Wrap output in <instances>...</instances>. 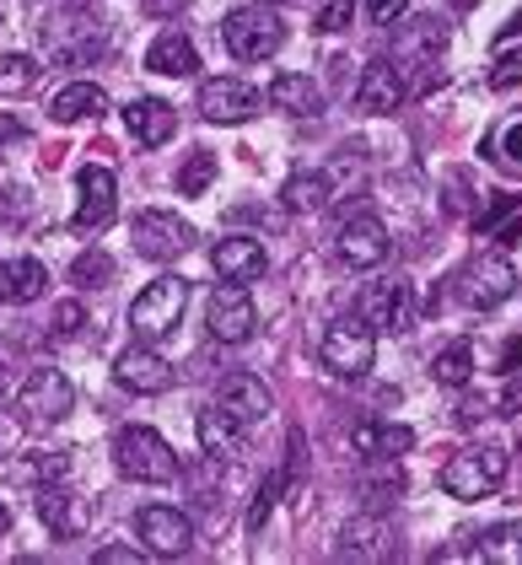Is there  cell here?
<instances>
[{
    "label": "cell",
    "instance_id": "6da1fadb",
    "mask_svg": "<svg viewBox=\"0 0 522 565\" xmlns=\"http://www.w3.org/2000/svg\"><path fill=\"white\" fill-rule=\"evenodd\" d=\"M114 463H119V475L140 479V484H173L178 479V452L151 426H125L114 436Z\"/></svg>",
    "mask_w": 522,
    "mask_h": 565
},
{
    "label": "cell",
    "instance_id": "7a4b0ae2",
    "mask_svg": "<svg viewBox=\"0 0 522 565\" xmlns=\"http://www.w3.org/2000/svg\"><path fill=\"white\" fill-rule=\"evenodd\" d=\"M436 479H441V490L452 501H490L501 490V479H507V452L501 447H464V452H452L441 463Z\"/></svg>",
    "mask_w": 522,
    "mask_h": 565
},
{
    "label": "cell",
    "instance_id": "3957f363",
    "mask_svg": "<svg viewBox=\"0 0 522 565\" xmlns=\"http://www.w3.org/2000/svg\"><path fill=\"white\" fill-rule=\"evenodd\" d=\"M183 302H189V280H178V275H162V280H151L140 297L130 302V329L135 340H146V345H162L168 334H178V318H183Z\"/></svg>",
    "mask_w": 522,
    "mask_h": 565
},
{
    "label": "cell",
    "instance_id": "277c9868",
    "mask_svg": "<svg viewBox=\"0 0 522 565\" xmlns=\"http://www.w3.org/2000/svg\"><path fill=\"white\" fill-rule=\"evenodd\" d=\"M372 355H377V329H372L361 312L329 323V334H323V345H318V361H323L334 377H366V372H372Z\"/></svg>",
    "mask_w": 522,
    "mask_h": 565
},
{
    "label": "cell",
    "instance_id": "5b68a950",
    "mask_svg": "<svg viewBox=\"0 0 522 565\" xmlns=\"http://www.w3.org/2000/svg\"><path fill=\"white\" fill-rule=\"evenodd\" d=\"M221 39L237 60H269L275 49L286 44V28L269 6H243V11H226L221 17Z\"/></svg>",
    "mask_w": 522,
    "mask_h": 565
},
{
    "label": "cell",
    "instance_id": "8992f818",
    "mask_svg": "<svg viewBox=\"0 0 522 565\" xmlns=\"http://www.w3.org/2000/svg\"><path fill=\"white\" fill-rule=\"evenodd\" d=\"M33 507H39V522L49 527V539H60V544L82 539V533L92 527V501L87 495H76V490H65L60 479L33 490Z\"/></svg>",
    "mask_w": 522,
    "mask_h": 565
},
{
    "label": "cell",
    "instance_id": "52a82bcc",
    "mask_svg": "<svg viewBox=\"0 0 522 565\" xmlns=\"http://www.w3.org/2000/svg\"><path fill=\"white\" fill-rule=\"evenodd\" d=\"M135 533H140V544L157 561H178V555L194 550V522L183 518L178 507H140L135 512Z\"/></svg>",
    "mask_w": 522,
    "mask_h": 565
},
{
    "label": "cell",
    "instance_id": "ba28073f",
    "mask_svg": "<svg viewBox=\"0 0 522 565\" xmlns=\"http://www.w3.org/2000/svg\"><path fill=\"white\" fill-rule=\"evenodd\" d=\"M334 254L350 264V269H372V264L388 259V221L377 211H355V216L340 226L334 237Z\"/></svg>",
    "mask_w": 522,
    "mask_h": 565
},
{
    "label": "cell",
    "instance_id": "9c48e42d",
    "mask_svg": "<svg viewBox=\"0 0 522 565\" xmlns=\"http://www.w3.org/2000/svg\"><path fill=\"white\" fill-rule=\"evenodd\" d=\"M205 323H211V334H216L221 345H243V340H254L259 312H254V297L243 291V280H226V286H216Z\"/></svg>",
    "mask_w": 522,
    "mask_h": 565
},
{
    "label": "cell",
    "instance_id": "30bf717a",
    "mask_svg": "<svg viewBox=\"0 0 522 565\" xmlns=\"http://www.w3.org/2000/svg\"><path fill=\"white\" fill-rule=\"evenodd\" d=\"M17 409L33 420V426H49V420H65L71 415V377L54 372V366H39L22 393H17Z\"/></svg>",
    "mask_w": 522,
    "mask_h": 565
},
{
    "label": "cell",
    "instance_id": "8fae6325",
    "mask_svg": "<svg viewBox=\"0 0 522 565\" xmlns=\"http://www.w3.org/2000/svg\"><path fill=\"white\" fill-rule=\"evenodd\" d=\"M512 291H518V269L507 254H479L464 269V302L469 307H501Z\"/></svg>",
    "mask_w": 522,
    "mask_h": 565
},
{
    "label": "cell",
    "instance_id": "7c38bea8",
    "mask_svg": "<svg viewBox=\"0 0 522 565\" xmlns=\"http://www.w3.org/2000/svg\"><path fill=\"white\" fill-rule=\"evenodd\" d=\"M130 232H135V254H140V259H157V264L178 259V254L189 248V237H194V232L178 216H168V211H140Z\"/></svg>",
    "mask_w": 522,
    "mask_h": 565
},
{
    "label": "cell",
    "instance_id": "4fadbf2b",
    "mask_svg": "<svg viewBox=\"0 0 522 565\" xmlns=\"http://www.w3.org/2000/svg\"><path fill=\"white\" fill-rule=\"evenodd\" d=\"M259 108H264L259 92L232 82V76H216V82L200 87V114H205L211 125H243V119H254Z\"/></svg>",
    "mask_w": 522,
    "mask_h": 565
},
{
    "label": "cell",
    "instance_id": "5bb4252c",
    "mask_svg": "<svg viewBox=\"0 0 522 565\" xmlns=\"http://www.w3.org/2000/svg\"><path fill=\"white\" fill-rule=\"evenodd\" d=\"M377 334H404L409 329V286L404 280H372L361 291V307H355Z\"/></svg>",
    "mask_w": 522,
    "mask_h": 565
},
{
    "label": "cell",
    "instance_id": "9a60e30c",
    "mask_svg": "<svg viewBox=\"0 0 522 565\" xmlns=\"http://www.w3.org/2000/svg\"><path fill=\"white\" fill-rule=\"evenodd\" d=\"M119 211V183L108 168H82V205H76V216L71 226L76 232H103L108 221Z\"/></svg>",
    "mask_w": 522,
    "mask_h": 565
},
{
    "label": "cell",
    "instance_id": "2e32d148",
    "mask_svg": "<svg viewBox=\"0 0 522 565\" xmlns=\"http://www.w3.org/2000/svg\"><path fill=\"white\" fill-rule=\"evenodd\" d=\"M114 377L125 383L130 393H168L178 383V372H173V361H162L157 350L146 345H130L125 355H119V366H114Z\"/></svg>",
    "mask_w": 522,
    "mask_h": 565
},
{
    "label": "cell",
    "instance_id": "e0dca14e",
    "mask_svg": "<svg viewBox=\"0 0 522 565\" xmlns=\"http://www.w3.org/2000/svg\"><path fill=\"white\" fill-rule=\"evenodd\" d=\"M216 404L232 415V420H243V426H259V420H269V409H275L264 377H254V372H232V377L216 388Z\"/></svg>",
    "mask_w": 522,
    "mask_h": 565
},
{
    "label": "cell",
    "instance_id": "ac0fdd59",
    "mask_svg": "<svg viewBox=\"0 0 522 565\" xmlns=\"http://www.w3.org/2000/svg\"><path fill=\"white\" fill-rule=\"evenodd\" d=\"M404 97H409V87H404L393 60H372L355 82V108H366V114H393Z\"/></svg>",
    "mask_w": 522,
    "mask_h": 565
},
{
    "label": "cell",
    "instance_id": "d6986e66",
    "mask_svg": "<svg viewBox=\"0 0 522 565\" xmlns=\"http://www.w3.org/2000/svg\"><path fill=\"white\" fill-rule=\"evenodd\" d=\"M211 264H216L221 280H259L264 264H269V254H264L259 237H221L216 248H211Z\"/></svg>",
    "mask_w": 522,
    "mask_h": 565
},
{
    "label": "cell",
    "instance_id": "ffe728a7",
    "mask_svg": "<svg viewBox=\"0 0 522 565\" xmlns=\"http://www.w3.org/2000/svg\"><path fill=\"white\" fill-rule=\"evenodd\" d=\"M409 447H415V431L393 426V420H361L350 431V452L355 458H404Z\"/></svg>",
    "mask_w": 522,
    "mask_h": 565
},
{
    "label": "cell",
    "instance_id": "44dd1931",
    "mask_svg": "<svg viewBox=\"0 0 522 565\" xmlns=\"http://www.w3.org/2000/svg\"><path fill=\"white\" fill-rule=\"evenodd\" d=\"M125 125H130V135L140 140V146H168L178 130V114L162 103V97H135L130 108H125Z\"/></svg>",
    "mask_w": 522,
    "mask_h": 565
},
{
    "label": "cell",
    "instance_id": "7402d4cb",
    "mask_svg": "<svg viewBox=\"0 0 522 565\" xmlns=\"http://www.w3.org/2000/svg\"><path fill=\"white\" fill-rule=\"evenodd\" d=\"M340 555H345V561H388V555H393L388 522L377 518V512L355 518L345 533H340Z\"/></svg>",
    "mask_w": 522,
    "mask_h": 565
},
{
    "label": "cell",
    "instance_id": "603a6c76",
    "mask_svg": "<svg viewBox=\"0 0 522 565\" xmlns=\"http://www.w3.org/2000/svg\"><path fill=\"white\" fill-rule=\"evenodd\" d=\"M194 431H200V447H205V458H216V463H232L237 452H243V420H232L226 409H205L200 420H194Z\"/></svg>",
    "mask_w": 522,
    "mask_h": 565
},
{
    "label": "cell",
    "instance_id": "cb8c5ba5",
    "mask_svg": "<svg viewBox=\"0 0 522 565\" xmlns=\"http://www.w3.org/2000/svg\"><path fill=\"white\" fill-rule=\"evenodd\" d=\"M49 286V269L39 259H6L0 264V307H28L39 302Z\"/></svg>",
    "mask_w": 522,
    "mask_h": 565
},
{
    "label": "cell",
    "instance_id": "d4e9b609",
    "mask_svg": "<svg viewBox=\"0 0 522 565\" xmlns=\"http://www.w3.org/2000/svg\"><path fill=\"white\" fill-rule=\"evenodd\" d=\"M441 44H447V28H441L436 17H409V22H398V33H393V54H398L404 65L436 60Z\"/></svg>",
    "mask_w": 522,
    "mask_h": 565
},
{
    "label": "cell",
    "instance_id": "484cf974",
    "mask_svg": "<svg viewBox=\"0 0 522 565\" xmlns=\"http://www.w3.org/2000/svg\"><path fill=\"white\" fill-rule=\"evenodd\" d=\"M103 108H108V92L92 87V82H71V87L54 92L49 119L54 125H82V119H103Z\"/></svg>",
    "mask_w": 522,
    "mask_h": 565
},
{
    "label": "cell",
    "instance_id": "4316f807",
    "mask_svg": "<svg viewBox=\"0 0 522 565\" xmlns=\"http://www.w3.org/2000/svg\"><path fill=\"white\" fill-rule=\"evenodd\" d=\"M269 103H275L280 114H297V119H318V114H323V92H318V82H307L302 71L275 76V82H269Z\"/></svg>",
    "mask_w": 522,
    "mask_h": 565
},
{
    "label": "cell",
    "instance_id": "83f0119b",
    "mask_svg": "<svg viewBox=\"0 0 522 565\" xmlns=\"http://www.w3.org/2000/svg\"><path fill=\"white\" fill-rule=\"evenodd\" d=\"M146 71H157V76H194L200 54H194V44L183 33H162L157 44L146 49Z\"/></svg>",
    "mask_w": 522,
    "mask_h": 565
},
{
    "label": "cell",
    "instance_id": "f1b7e54d",
    "mask_svg": "<svg viewBox=\"0 0 522 565\" xmlns=\"http://www.w3.org/2000/svg\"><path fill=\"white\" fill-rule=\"evenodd\" d=\"M361 495L372 501V512L377 507H388L404 495V469H398V458H361Z\"/></svg>",
    "mask_w": 522,
    "mask_h": 565
},
{
    "label": "cell",
    "instance_id": "f546056e",
    "mask_svg": "<svg viewBox=\"0 0 522 565\" xmlns=\"http://www.w3.org/2000/svg\"><path fill=\"white\" fill-rule=\"evenodd\" d=\"M479 237H496L501 248H512V243H522V200H512V194H501L484 216L475 221Z\"/></svg>",
    "mask_w": 522,
    "mask_h": 565
},
{
    "label": "cell",
    "instance_id": "4dcf8cb0",
    "mask_svg": "<svg viewBox=\"0 0 522 565\" xmlns=\"http://www.w3.org/2000/svg\"><path fill=\"white\" fill-rule=\"evenodd\" d=\"M329 194H334L329 173H291L286 178V189H280V205L302 216V211H323V205H329Z\"/></svg>",
    "mask_w": 522,
    "mask_h": 565
},
{
    "label": "cell",
    "instance_id": "1f68e13d",
    "mask_svg": "<svg viewBox=\"0 0 522 565\" xmlns=\"http://www.w3.org/2000/svg\"><path fill=\"white\" fill-rule=\"evenodd\" d=\"M71 475V458L65 452H22L17 463H11V479L22 484V490H39V484H54V479Z\"/></svg>",
    "mask_w": 522,
    "mask_h": 565
},
{
    "label": "cell",
    "instance_id": "d6a6232c",
    "mask_svg": "<svg viewBox=\"0 0 522 565\" xmlns=\"http://www.w3.org/2000/svg\"><path fill=\"white\" fill-rule=\"evenodd\" d=\"M432 377L441 388H469V377H475V345H469V340H452V345L432 361Z\"/></svg>",
    "mask_w": 522,
    "mask_h": 565
},
{
    "label": "cell",
    "instance_id": "836d02e7",
    "mask_svg": "<svg viewBox=\"0 0 522 565\" xmlns=\"http://www.w3.org/2000/svg\"><path fill=\"white\" fill-rule=\"evenodd\" d=\"M479 561L490 565H522V522H501L479 539Z\"/></svg>",
    "mask_w": 522,
    "mask_h": 565
},
{
    "label": "cell",
    "instance_id": "e575fe53",
    "mask_svg": "<svg viewBox=\"0 0 522 565\" xmlns=\"http://www.w3.org/2000/svg\"><path fill=\"white\" fill-rule=\"evenodd\" d=\"M216 173H221L216 151H189V162L178 168V194H205L216 183Z\"/></svg>",
    "mask_w": 522,
    "mask_h": 565
},
{
    "label": "cell",
    "instance_id": "d590c367",
    "mask_svg": "<svg viewBox=\"0 0 522 565\" xmlns=\"http://www.w3.org/2000/svg\"><path fill=\"white\" fill-rule=\"evenodd\" d=\"M39 82V60L33 54H6L0 60V87L6 92H28Z\"/></svg>",
    "mask_w": 522,
    "mask_h": 565
},
{
    "label": "cell",
    "instance_id": "8d00e7d4",
    "mask_svg": "<svg viewBox=\"0 0 522 565\" xmlns=\"http://www.w3.org/2000/svg\"><path fill=\"white\" fill-rule=\"evenodd\" d=\"M108 275H114V259H108V254H82V259L71 264V280H76L82 291H92V286H108Z\"/></svg>",
    "mask_w": 522,
    "mask_h": 565
},
{
    "label": "cell",
    "instance_id": "74e56055",
    "mask_svg": "<svg viewBox=\"0 0 522 565\" xmlns=\"http://www.w3.org/2000/svg\"><path fill=\"white\" fill-rule=\"evenodd\" d=\"M490 87L496 92L522 87V49H501V54H496V65H490Z\"/></svg>",
    "mask_w": 522,
    "mask_h": 565
},
{
    "label": "cell",
    "instance_id": "f35d334b",
    "mask_svg": "<svg viewBox=\"0 0 522 565\" xmlns=\"http://www.w3.org/2000/svg\"><path fill=\"white\" fill-rule=\"evenodd\" d=\"M275 495H280V475H264V484H259V495H254V507H248V533H259L264 522H269V512H275Z\"/></svg>",
    "mask_w": 522,
    "mask_h": 565
},
{
    "label": "cell",
    "instance_id": "ab89813d",
    "mask_svg": "<svg viewBox=\"0 0 522 565\" xmlns=\"http://www.w3.org/2000/svg\"><path fill=\"white\" fill-rule=\"evenodd\" d=\"M82 323H87V312H82V302H60V307H54V334H60V340L82 334Z\"/></svg>",
    "mask_w": 522,
    "mask_h": 565
},
{
    "label": "cell",
    "instance_id": "60d3db41",
    "mask_svg": "<svg viewBox=\"0 0 522 565\" xmlns=\"http://www.w3.org/2000/svg\"><path fill=\"white\" fill-rule=\"evenodd\" d=\"M350 17H355V0H329V6L318 11V28H323V33H340V28H350Z\"/></svg>",
    "mask_w": 522,
    "mask_h": 565
},
{
    "label": "cell",
    "instance_id": "b9f144b4",
    "mask_svg": "<svg viewBox=\"0 0 522 565\" xmlns=\"http://www.w3.org/2000/svg\"><path fill=\"white\" fill-rule=\"evenodd\" d=\"M92 561L97 565H140V550H130V544H103Z\"/></svg>",
    "mask_w": 522,
    "mask_h": 565
},
{
    "label": "cell",
    "instance_id": "7bdbcfd3",
    "mask_svg": "<svg viewBox=\"0 0 522 565\" xmlns=\"http://www.w3.org/2000/svg\"><path fill=\"white\" fill-rule=\"evenodd\" d=\"M501 146H507V151H501V162H507V168H522V119H512V125H507Z\"/></svg>",
    "mask_w": 522,
    "mask_h": 565
},
{
    "label": "cell",
    "instance_id": "ee69618b",
    "mask_svg": "<svg viewBox=\"0 0 522 565\" xmlns=\"http://www.w3.org/2000/svg\"><path fill=\"white\" fill-rule=\"evenodd\" d=\"M409 0H366V11H372V22H383V28H393L398 22V11H404Z\"/></svg>",
    "mask_w": 522,
    "mask_h": 565
},
{
    "label": "cell",
    "instance_id": "f6af8a7d",
    "mask_svg": "<svg viewBox=\"0 0 522 565\" xmlns=\"http://www.w3.org/2000/svg\"><path fill=\"white\" fill-rule=\"evenodd\" d=\"M140 6V17H178L189 0H135Z\"/></svg>",
    "mask_w": 522,
    "mask_h": 565
},
{
    "label": "cell",
    "instance_id": "bcb514c9",
    "mask_svg": "<svg viewBox=\"0 0 522 565\" xmlns=\"http://www.w3.org/2000/svg\"><path fill=\"white\" fill-rule=\"evenodd\" d=\"M501 409L522 415V377H518V372H507V393H501Z\"/></svg>",
    "mask_w": 522,
    "mask_h": 565
},
{
    "label": "cell",
    "instance_id": "7dc6e473",
    "mask_svg": "<svg viewBox=\"0 0 522 565\" xmlns=\"http://www.w3.org/2000/svg\"><path fill=\"white\" fill-rule=\"evenodd\" d=\"M518 361H522V340H507L501 355H496V372H518Z\"/></svg>",
    "mask_w": 522,
    "mask_h": 565
},
{
    "label": "cell",
    "instance_id": "c3c4849f",
    "mask_svg": "<svg viewBox=\"0 0 522 565\" xmlns=\"http://www.w3.org/2000/svg\"><path fill=\"white\" fill-rule=\"evenodd\" d=\"M22 140H28L22 119H11V114H6V119H0V146H22Z\"/></svg>",
    "mask_w": 522,
    "mask_h": 565
},
{
    "label": "cell",
    "instance_id": "681fc988",
    "mask_svg": "<svg viewBox=\"0 0 522 565\" xmlns=\"http://www.w3.org/2000/svg\"><path fill=\"white\" fill-rule=\"evenodd\" d=\"M6 533H11V507L0 501V539H6Z\"/></svg>",
    "mask_w": 522,
    "mask_h": 565
},
{
    "label": "cell",
    "instance_id": "f907efd6",
    "mask_svg": "<svg viewBox=\"0 0 522 565\" xmlns=\"http://www.w3.org/2000/svg\"><path fill=\"white\" fill-rule=\"evenodd\" d=\"M522 28V17H512V22H507V33H501V39H512V33H518Z\"/></svg>",
    "mask_w": 522,
    "mask_h": 565
},
{
    "label": "cell",
    "instance_id": "816d5d0a",
    "mask_svg": "<svg viewBox=\"0 0 522 565\" xmlns=\"http://www.w3.org/2000/svg\"><path fill=\"white\" fill-rule=\"evenodd\" d=\"M452 6H479V0H452Z\"/></svg>",
    "mask_w": 522,
    "mask_h": 565
},
{
    "label": "cell",
    "instance_id": "f5cc1de1",
    "mask_svg": "<svg viewBox=\"0 0 522 565\" xmlns=\"http://www.w3.org/2000/svg\"><path fill=\"white\" fill-rule=\"evenodd\" d=\"M0 452H6V431H0Z\"/></svg>",
    "mask_w": 522,
    "mask_h": 565
},
{
    "label": "cell",
    "instance_id": "db71d44e",
    "mask_svg": "<svg viewBox=\"0 0 522 565\" xmlns=\"http://www.w3.org/2000/svg\"><path fill=\"white\" fill-rule=\"evenodd\" d=\"M259 6H264V0H259ZM275 6H286V0H275Z\"/></svg>",
    "mask_w": 522,
    "mask_h": 565
}]
</instances>
